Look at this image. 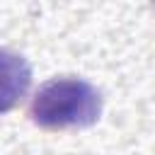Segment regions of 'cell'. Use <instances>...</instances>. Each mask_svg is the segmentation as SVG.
Masks as SVG:
<instances>
[{
    "instance_id": "1",
    "label": "cell",
    "mask_w": 155,
    "mask_h": 155,
    "mask_svg": "<svg viewBox=\"0 0 155 155\" xmlns=\"http://www.w3.org/2000/svg\"><path fill=\"white\" fill-rule=\"evenodd\" d=\"M104 109L102 92L80 75H61L39 85L29 104V119L46 131L90 128Z\"/></svg>"
},
{
    "instance_id": "2",
    "label": "cell",
    "mask_w": 155,
    "mask_h": 155,
    "mask_svg": "<svg viewBox=\"0 0 155 155\" xmlns=\"http://www.w3.org/2000/svg\"><path fill=\"white\" fill-rule=\"evenodd\" d=\"M31 87V65L29 61L12 51L0 48V114L12 111Z\"/></svg>"
}]
</instances>
